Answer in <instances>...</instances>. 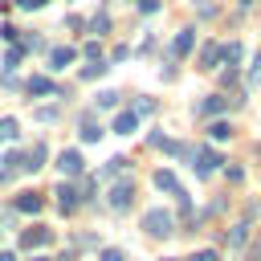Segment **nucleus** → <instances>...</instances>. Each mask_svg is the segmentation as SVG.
I'll list each match as a JSON object with an SVG mask.
<instances>
[{
	"label": "nucleus",
	"mask_w": 261,
	"mask_h": 261,
	"mask_svg": "<svg viewBox=\"0 0 261 261\" xmlns=\"http://www.w3.org/2000/svg\"><path fill=\"white\" fill-rule=\"evenodd\" d=\"M143 228H147L151 237H171L175 220H171V212H167V208H151V212L143 216Z\"/></svg>",
	"instance_id": "obj_1"
},
{
	"label": "nucleus",
	"mask_w": 261,
	"mask_h": 261,
	"mask_svg": "<svg viewBox=\"0 0 261 261\" xmlns=\"http://www.w3.org/2000/svg\"><path fill=\"white\" fill-rule=\"evenodd\" d=\"M188 159H192V171H196V175H212V171H216V167L224 163V159H220V155H216L212 147H200V151H188Z\"/></svg>",
	"instance_id": "obj_2"
},
{
	"label": "nucleus",
	"mask_w": 261,
	"mask_h": 261,
	"mask_svg": "<svg viewBox=\"0 0 261 261\" xmlns=\"http://www.w3.org/2000/svg\"><path fill=\"white\" fill-rule=\"evenodd\" d=\"M130 200H135V184H130V179H118V184H110V192H106V204H110L114 212H126V208H130Z\"/></svg>",
	"instance_id": "obj_3"
},
{
	"label": "nucleus",
	"mask_w": 261,
	"mask_h": 261,
	"mask_svg": "<svg viewBox=\"0 0 261 261\" xmlns=\"http://www.w3.org/2000/svg\"><path fill=\"white\" fill-rule=\"evenodd\" d=\"M155 188H159V192H171V196H179V208H184V212L192 208V200H188V192L179 188V179H175V175H171L167 167H159V171H155Z\"/></svg>",
	"instance_id": "obj_4"
},
{
	"label": "nucleus",
	"mask_w": 261,
	"mask_h": 261,
	"mask_svg": "<svg viewBox=\"0 0 261 261\" xmlns=\"http://www.w3.org/2000/svg\"><path fill=\"white\" fill-rule=\"evenodd\" d=\"M49 237H53V232H49L45 224H33V228H24V232H20V241H16V245H20V249H41V245H49Z\"/></svg>",
	"instance_id": "obj_5"
},
{
	"label": "nucleus",
	"mask_w": 261,
	"mask_h": 261,
	"mask_svg": "<svg viewBox=\"0 0 261 261\" xmlns=\"http://www.w3.org/2000/svg\"><path fill=\"white\" fill-rule=\"evenodd\" d=\"M77 204H82V188H73V184H61V188H57V208H61V212H73Z\"/></svg>",
	"instance_id": "obj_6"
},
{
	"label": "nucleus",
	"mask_w": 261,
	"mask_h": 261,
	"mask_svg": "<svg viewBox=\"0 0 261 261\" xmlns=\"http://www.w3.org/2000/svg\"><path fill=\"white\" fill-rule=\"evenodd\" d=\"M45 208V196L41 192H16V212H29V216H37Z\"/></svg>",
	"instance_id": "obj_7"
},
{
	"label": "nucleus",
	"mask_w": 261,
	"mask_h": 261,
	"mask_svg": "<svg viewBox=\"0 0 261 261\" xmlns=\"http://www.w3.org/2000/svg\"><path fill=\"white\" fill-rule=\"evenodd\" d=\"M192 45H196V29H179L175 41H171V57H188Z\"/></svg>",
	"instance_id": "obj_8"
},
{
	"label": "nucleus",
	"mask_w": 261,
	"mask_h": 261,
	"mask_svg": "<svg viewBox=\"0 0 261 261\" xmlns=\"http://www.w3.org/2000/svg\"><path fill=\"white\" fill-rule=\"evenodd\" d=\"M57 167H61L65 175H82L86 159H82V151H61V155H57Z\"/></svg>",
	"instance_id": "obj_9"
},
{
	"label": "nucleus",
	"mask_w": 261,
	"mask_h": 261,
	"mask_svg": "<svg viewBox=\"0 0 261 261\" xmlns=\"http://www.w3.org/2000/svg\"><path fill=\"white\" fill-rule=\"evenodd\" d=\"M73 57H77V53H73L69 45H57V49L49 53V69H65V65L73 61Z\"/></svg>",
	"instance_id": "obj_10"
},
{
	"label": "nucleus",
	"mask_w": 261,
	"mask_h": 261,
	"mask_svg": "<svg viewBox=\"0 0 261 261\" xmlns=\"http://www.w3.org/2000/svg\"><path fill=\"white\" fill-rule=\"evenodd\" d=\"M135 126H139V114L135 110H122L114 118V135H135Z\"/></svg>",
	"instance_id": "obj_11"
},
{
	"label": "nucleus",
	"mask_w": 261,
	"mask_h": 261,
	"mask_svg": "<svg viewBox=\"0 0 261 261\" xmlns=\"http://www.w3.org/2000/svg\"><path fill=\"white\" fill-rule=\"evenodd\" d=\"M45 155H49V151H45V147L37 143V147H33V151L24 155V171H41V167H45Z\"/></svg>",
	"instance_id": "obj_12"
},
{
	"label": "nucleus",
	"mask_w": 261,
	"mask_h": 261,
	"mask_svg": "<svg viewBox=\"0 0 261 261\" xmlns=\"http://www.w3.org/2000/svg\"><path fill=\"white\" fill-rule=\"evenodd\" d=\"M220 61V45H204V53H200V69H212Z\"/></svg>",
	"instance_id": "obj_13"
},
{
	"label": "nucleus",
	"mask_w": 261,
	"mask_h": 261,
	"mask_svg": "<svg viewBox=\"0 0 261 261\" xmlns=\"http://www.w3.org/2000/svg\"><path fill=\"white\" fill-rule=\"evenodd\" d=\"M220 57H224V65L232 69V65L241 61V45H237V41H228V45H220Z\"/></svg>",
	"instance_id": "obj_14"
},
{
	"label": "nucleus",
	"mask_w": 261,
	"mask_h": 261,
	"mask_svg": "<svg viewBox=\"0 0 261 261\" xmlns=\"http://www.w3.org/2000/svg\"><path fill=\"white\" fill-rule=\"evenodd\" d=\"M24 90H29V94H53V82H49V77H29Z\"/></svg>",
	"instance_id": "obj_15"
},
{
	"label": "nucleus",
	"mask_w": 261,
	"mask_h": 261,
	"mask_svg": "<svg viewBox=\"0 0 261 261\" xmlns=\"http://www.w3.org/2000/svg\"><path fill=\"white\" fill-rule=\"evenodd\" d=\"M224 106H228V98H220V94H212V98H208V102L200 106V114H220Z\"/></svg>",
	"instance_id": "obj_16"
},
{
	"label": "nucleus",
	"mask_w": 261,
	"mask_h": 261,
	"mask_svg": "<svg viewBox=\"0 0 261 261\" xmlns=\"http://www.w3.org/2000/svg\"><path fill=\"white\" fill-rule=\"evenodd\" d=\"M82 139H86V143H98V139H102V126L86 118V122H82Z\"/></svg>",
	"instance_id": "obj_17"
},
{
	"label": "nucleus",
	"mask_w": 261,
	"mask_h": 261,
	"mask_svg": "<svg viewBox=\"0 0 261 261\" xmlns=\"http://www.w3.org/2000/svg\"><path fill=\"white\" fill-rule=\"evenodd\" d=\"M16 118H0V143H8V139H16Z\"/></svg>",
	"instance_id": "obj_18"
},
{
	"label": "nucleus",
	"mask_w": 261,
	"mask_h": 261,
	"mask_svg": "<svg viewBox=\"0 0 261 261\" xmlns=\"http://www.w3.org/2000/svg\"><path fill=\"white\" fill-rule=\"evenodd\" d=\"M114 106H118V94L114 90H102L98 94V110H114Z\"/></svg>",
	"instance_id": "obj_19"
},
{
	"label": "nucleus",
	"mask_w": 261,
	"mask_h": 261,
	"mask_svg": "<svg viewBox=\"0 0 261 261\" xmlns=\"http://www.w3.org/2000/svg\"><path fill=\"white\" fill-rule=\"evenodd\" d=\"M208 135H212L216 143H224V139L232 135V126H228V122H212V126H208Z\"/></svg>",
	"instance_id": "obj_20"
},
{
	"label": "nucleus",
	"mask_w": 261,
	"mask_h": 261,
	"mask_svg": "<svg viewBox=\"0 0 261 261\" xmlns=\"http://www.w3.org/2000/svg\"><path fill=\"white\" fill-rule=\"evenodd\" d=\"M102 73H106V61H102V57H98V61H90V65L82 69V77H102Z\"/></svg>",
	"instance_id": "obj_21"
},
{
	"label": "nucleus",
	"mask_w": 261,
	"mask_h": 261,
	"mask_svg": "<svg viewBox=\"0 0 261 261\" xmlns=\"http://www.w3.org/2000/svg\"><path fill=\"white\" fill-rule=\"evenodd\" d=\"M118 171H126V159H122V155H114V159L106 163V171H102V175H118Z\"/></svg>",
	"instance_id": "obj_22"
},
{
	"label": "nucleus",
	"mask_w": 261,
	"mask_h": 261,
	"mask_svg": "<svg viewBox=\"0 0 261 261\" xmlns=\"http://www.w3.org/2000/svg\"><path fill=\"white\" fill-rule=\"evenodd\" d=\"M245 237H249V224H237L232 237H228V245H245Z\"/></svg>",
	"instance_id": "obj_23"
},
{
	"label": "nucleus",
	"mask_w": 261,
	"mask_h": 261,
	"mask_svg": "<svg viewBox=\"0 0 261 261\" xmlns=\"http://www.w3.org/2000/svg\"><path fill=\"white\" fill-rule=\"evenodd\" d=\"M16 65H20V49L12 45V49H8V57H4V69H16Z\"/></svg>",
	"instance_id": "obj_24"
},
{
	"label": "nucleus",
	"mask_w": 261,
	"mask_h": 261,
	"mask_svg": "<svg viewBox=\"0 0 261 261\" xmlns=\"http://www.w3.org/2000/svg\"><path fill=\"white\" fill-rule=\"evenodd\" d=\"M90 29H94V33H98V37H102V33H106V29H110V20H106V16H94V20H90Z\"/></svg>",
	"instance_id": "obj_25"
},
{
	"label": "nucleus",
	"mask_w": 261,
	"mask_h": 261,
	"mask_svg": "<svg viewBox=\"0 0 261 261\" xmlns=\"http://www.w3.org/2000/svg\"><path fill=\"white\" fill-rule=\"evenodd\" d=\"M102 261H126L122 249H102Z\"/></svg>",
	"instance_id": "obj_26"
},
{
	"label": "nucleus",
	"mask_w": 261,
	"mask_h": 261,
	"mask_svg": "<svg viewBox=\"0 0 261 261\" xmlns=\"http://www.w3.org/2000/svg\"><path fill=\"white\" fill-rule=\"evenodd\" d=\"M151 110H155V102H151V98H143V102L135 106V114H151Z\"/></svg>",
	"instance_id": "obj_27"
},
{
	"label": "nucleus",
	"mask_w": 261,
	"mask_h": 261,
	"mask_svg": "<svg viewBox=\"0 0 261 261\" xmlns=\"http://www.w3.org/2000/svg\"><path fill=\"white\" fill-rule=\"evenodd\" d=\"M159 8V0H139V12H155Z\"/></svg>",
	"instance_id": "obj_28"
},
{
	"label": "nucleus",
	"mask_w": 261,
	"mask_h": 261,
	"mask_svg": "<svg viewBox=\"0 0 261 261\" xmlns=\"http://www.w3.org/2000/svg\"><path fill=\"white\" fill-rule=\"evenodd\" d=\"M192 261H216V253H212V249H200V253H196Z\"/></svg>",
	"instance_id": "obj_29"
},
{
	"label": "nucleus",
	"mask_w": 261,
	"mask_h": 261,
	"mask_svg": "<svg viewBox=\"0 0 261 261\" xmlns=\"http://www.w3.org/2000/svg\"><path fill=\"white\" fill-rule=\"evenodd\" d=\"M253 82H261V53H257V61H253Z\"/></svg>",
	"instance_id": "obj_30"
},
{
	"label": "nucleus",
	"mask_w": 261,
	"mask_h": 261,
	"mask_svg": "<svg viewBox=\"0 0 261 261\" xmlns=\"http://www.w3.org/2000/svg\"><path fill=\"white\" fill-rule=\"evenodd\" d=\"M41 0H16V8H37Z\"/></svg>",
	"instance_id": "obj_31"
},
{
	"label": "nucleus",
	"mask_w": 261,
	"mask_h": 261,
	"mask_svg": "<svg viewBox=\"0 0 261 261\" xmlns=\"http://www.w3.org/2000/svg\"><path fill=\"white\" fill-rule=\"evenodd\" d=\"M57 261H73V253H61V257H57Z\"/></svg>",
	"instance_id": "obj_32"
},
{
	"label": "nucleus",
	"mask_w": 261,
	"mask_h": 261,
	"mask_svg": "<svg viewBox=\"0 0 261 261\" xmlns=\"http://www.w3.org/2000/svg\"><path fill=\"white\" fill-rule=\"evenodd\" d=\"M0 261H16V257H12V253H0Z\"/></svg>",
	"instance_id": "obj_33"
},
{
	"label": "nucleus",
	"mask_w": 261,
	"mask_h": 261,
	"mask_svg": "<svg viewBox=\"0 0 261 261\" xmlns=\"http://www.w3.org/2000/svg\"><path fill=\"white\" fill-rule=\"evenodd\" d=\"M33 261H49V257H33Z\"/></svg>",
	"instance_id": "obj_34"
},
{
	"label": "nucleus",
	"mask_w": 261,
	"mask_h": 261,
	"mask_svg": "<svg viewBox=\"0 0 261 261\" xmlns=\"http://www.w3.org/2000/svg\"><path fill=\"white\" fill-rule=\"evenodd\" d=\"M163 261H175V257H163Z\"/></svg>",
	"instance_id": "obj_35"
},
{
	"label": "nucleus",
	"mask_w": 261,
	"mask_h": 261,
	"mask_svg": "<svg viewBox=\"0 0 261 261\" xmlns=\"http://www.w3.org/2000/svg\"><path fill=\"white\" fill-rule=\"evenodd\" d=\"M241 4H253V0H241Z\"/></svg>",
	"instance_id": "obj_36"
}]
</instances>
